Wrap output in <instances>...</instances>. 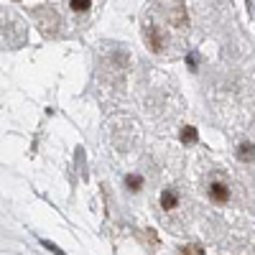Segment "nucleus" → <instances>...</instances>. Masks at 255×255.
Here are the masks:
<instances>
[{"mask_svg": "<svg viewBox=\"0 0 255 255\" xmlns=\"http://www.w3.org/2000/svg\"><path fill=\"white\" fill-rule=\"evenodd\" d=\"M33 20H36V26L41 28V33L44 36H56L59 33V15H56V10L54 8H49V5H44V8H36L33 10Z\"/></svg>", "mask_w": 255, "mask_h": 255, "instance_id": "1", "label": "nucleus"}, {"mask_svg": "<svg viewBox=\"0 0 255 255\" xmlns=\"http://www.w3.org/2000/svg\"><path fill=\"white\" fill-rule=\"evenodd\" d=\"M166 15H168V23L176 26V28H184V26L189 23L186 10H184V5L179 3V0H174V5H168V8H166Z\"/></svg>", "mask_w": 255, "mask_h": 255, "instance_id": "2", "label": "nucleus"}, {"mask_svg": "<svg viewBox=\"0 0 255 255\" xmlns=\"http://www.w3.org/2000/svg\"><path fill=\"white\" fill-rule=\"evenodd\" d=\"M145 41L153 51H163V33H161L158 26H153V23L145 26Z\"/></svg>", "mask_w": 255, "mask_h": 255, "instance_id": "3", "label": "nucleus"}, {"mask_svg": "<svg viewBox=\"0 0 255 255\" xmlns=\"http://www.w3.org/2000/svg\"><path fill=\"white\" fill-rule=\"evenodd\" d=\"M209 199L217 202V204H225V202L230 199V189H227L222 181H215V184L209 186Z\"/></svg>", "mask_w": 255, "mask_h": 255, "instance_id": "4", "label": "nucleus"}, {"mask_svg": "<svg viewBox=\"0 0 255 255\" xmlns=\"http://www.w3.org/2000/svg\"><path fill=\"white\" fill-rule=\"evenodd\" d=\"M161 209L166 212H176L179 209V194L174 189H163V194H161Z\"/></svg>", "mask_w": 255, "mask_h": 255, "instance_id": "5", "label": "nucleus"}, {"mask_svg": "<svg viewBox=\"0 0 255 255\" xmlns=\"http://www.w3.org/2000/svg\"><path fill=\"white\" fill-rule=\"evenodd\" d=\"M238 158H240L243 163L253 161V158H255V145H253V143H240V145H238Z\"/></svg>", "mask_w": 255, "mask_h": 255, "instance_id": "6", "label": "nucleus"}, {"mask_svg": "<svg viewBox=\"0 0 255 255\" xmlns=\"http://www.w3.org/2000/svg\"><path fill=\"white\" fill-rule=\"evenodd\" d=\"M181 140H184V143H194V140H197V128L186 125L184 130H181Z\"/></svg>", "mask_w": 255, "mask_h": 255, "instance_id": "7", "label": "nucleus"}, {"mask_svg": "<svg viewBox=\"0 0 255 255\" xmlns=\"http://www.w3.org/2000/svg\"><path fill=\"white\" fill-rule=\"evenodd\" d=\"M69 5H72V10L84 13V10H90V0H69Z\"/></svg>", "mask_w": 255, "mask_h": 255, "instance_id": "8", "label": "nucleus"}, {"mask_svg": "<svg viewBox=\"0 0 255 255\" xmlns=\"http://www.w3.org/2000/svg\"><path fill=\"white\" fill-rule=\"evenodd\" d=\"M125 184L130 186L133 191H138V189L143 186V179H140V176H135V174H130V176H125Z\"/></svg>", "mask_w": 255, "mask_h": 255, "instance_id": "9", "label": "nucleus"}, {"mask_svg": "<svg viewBox=\"0 0 255 255\" xmlns=\"http://www.w3.org/2000/svg\"><path fill=\"white\" fill-rule=\"evenodd\" d=\"M184 255H204V250L199 245H186L184 248Z\"/></svg>", "mask_w": 255, "mask_h": 255, "instance_id": "10", "label": "nucleus"}]
</instances>
